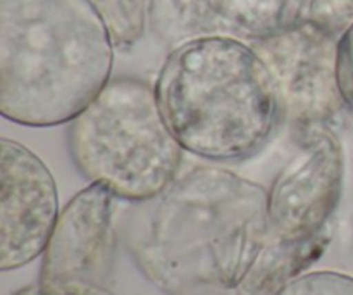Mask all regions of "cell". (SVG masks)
I'll return each instance as SVG.
<instances>
[{
  "label": "cell",
  "mask_w": 353,
  "mask_h": 295,
  "mask_svg": "<svg viewBox=\"0 0 353 295\" xmlns=\"http://www.w3.org/2000/svg\"><path fill=\"white\" fill-rule=\"evenodd\" d=\"M312 0H150L148 30L171 50L200 38L254 45L309 17Z\"/></svg>",
  "instance_id": "8"
},
{
  "label": "cell",
  "mask_w": 353,
  "mask_h": 295,
  "mask_svg": "<svg viewBox=\"0 0 353 295\" xmlns=\"http://www.w3.org/2000/svg\"><path fill=\"white\" fill-rule=\"evenodd\" d=\"M154 90L183 151L210 162L252 158L281 123L268 68L252 45L231 38L171 48Z\"/></svg>",
  "instance_id": "3"
},
{
  "label": "cell",
  "mask_w": 353,
  "mask_h": 295,
  "mask_svg": "<svg viewBox=\"0 0 353 295\" xmlns=\"http://www.w3.org/2000/svg\"><path fill=\"white\" fill-rule=\"evenodd\" d=\"M12 295H112L103 287H43L40 283L23 287Z\"/></svg>",
  "instance_id": "15"
},
{
  "label": "cell",
  "mask_w": 353,
  "mask_h": 295,
  "mask_svg": "<svg viewBox=\"0 0 353 295\" xmlns=\"http://www.w3.org/2000/svg\"><path fill=\"white\" fill-rule=\"evenodd\" d=\"M299 144L268 189L269 234L283 245L330 238L327 228L343 196L345 151L331 126L300 135Z\"/></svg>",
  "instance_id": "6"
},
{
  "label": "cell",
  "mask_w": 353,
  "mask_h": 295,
  "mask_svg": "<svg viewBox=\"0 0 353 295\" xmlns=\"http://www.w3.org/2000/svg\"><path fill=\"white\" fill-rule=\"evenodd\" d=\"M331 238L307 245L269 242L248 275L236 285H202L176 295H276L283 285L323 256Z\"/></svg>",
  "instance_id": "10"
},
{
  "label": "cell",
  "mask_w": 353,
  "mask_h": 295,
  "mask_svg": "<svg viewBox=\"0 0 353 295\" xmlns=\"http://www.w3.org/2000/svg\"><path fill=\"white\" fill-rule=\"evenodd\" d=\"M271 242L268 190L217 166H195L159 196L134 202L126 245L134 266L168 295L236 285Z\"/></svg>",
  "instance_id": "1"
},
{
  "label": "cell",
  "mask_w": 353,
  "mask_h": 295,
  "mask_svg": "<svg viewBox=\"0 0 353 295\" xmlns=\"http://www.w3.org/2000/svg\"><path fill=\"white\" fill-rule=\"evenodd\" d=\"M276 295H353V276L327 269H305L290 278Z\"/></svg>",
  "instance_id": "12"
},
{
  "label": "cell",
  "mask_w": 353,
  "mask_h": 295,
  "mask_svg": "<svg viewBox=\"0 0 353 295\" xmlns=\"http://www.w3.org/2000/svg\"><path fill=\"white\" fill-rule=\"evenodd\" d=\"M109 28L116 48H130L148 28L150 0H90Z\"/></svg>",
  "instance_id": "11"
},
{
  "label": "cell",
  "mask_w": 353,
  "mask_h": 295,
  "mask_svg": "<svg viewBox=\"0 0 353 295\" xmlns=\"http://www.w3.org/2000/svg\"><path fill=\"white\" fill-rule=\"evenodd\" d=\"M114 48L90 0H0V113L30 128L71 123L112 79Z\"/></svg>",
  "instance_id": "2"
},
{
  "label": "cell",
  "mask_w": 353,
  "mask_h": 295,
  "mask_svg": "<svg viewBox=\"0 0 353 295\" xmlns=\"http://www.w3.org/2000/svg\"><path fill=\"white\" fill-rule=\"evenodd\" d=\"M68 142L79 175L133 204L168 189L185 158L165 124L154 85L131 76L107 83L71 121Z\"/></svg>",
  "instance_id": "4"
},
{
  "label": "cell",
  "mask_w": 353,
  "mask_h": 295,
  "mask_svg": "<svg viewBox=\"0 0 353 295\" xmlns=\"http://www.w3.org/2000/svg\"><path fill=\"white\" fill-rule=\"evenodd\" d=\"M338 40L340 33L307 17L252 45L271 75L281 121L296 138L330 126L345 109L338 85Z\"/></svg>",
  "instance_id": "5"
},
{
  "label": "cell",
  "mask_w": 353,
  "mask_h": 295,
  "mask_svg": "<svg viewBox=\"0 0 353 295\" xmlns=\"http://www.w3.org/2000/svg\"><path fill=\"white\" fill-rule=\"evenodd\" d=\"M338 85L345 109L353 114V23L338 40Z\"/></svg>",
  "instance_id": "14"
},
{
  "label": "cell",
  "mask_w": 353,
  "mask_h": 295,
  "mask_svg": "<svg viewBox=\"0 0 353 295\" xmlns=\"http://www.w3.org/2000/svg\"><path fill=\"white\" fill-rule=\"evenodd\" d=\"M116 199L90 183L62 207L41 256L40 285L103 287L116 256Z\"/></svg>",
  "instance_id": "9"
},
{
  "label": "cell",
  "mask_w": 353,
  "mask_h": 295,
  "mask_svg": "<svg viewBox=\"0 0 353 295\" xmlns=\"http://www.w3.org/2000/svg\"><path fill=\"white\" fill-rule=\"evenodd\" d=\"M61 214L50 168L17 140H0V269L14 272L43 256Z\"/></svg>",
  "instance_id": "7"
},
{
  "label": "cell",
  "mask_w": 353,
  "mask_h": 295,
  "mask_svg": "<svg viewBox=\"0 0 353 295\" xmlns=\"http://www.w3.org/2000/svg\"><path fill=\"white\" fill-rule=\"evenodd\" d=\"M309 17L341 35L353 23V0H312Z\"/></svg>",
  "instance_id": "13"
}]
</instances>
